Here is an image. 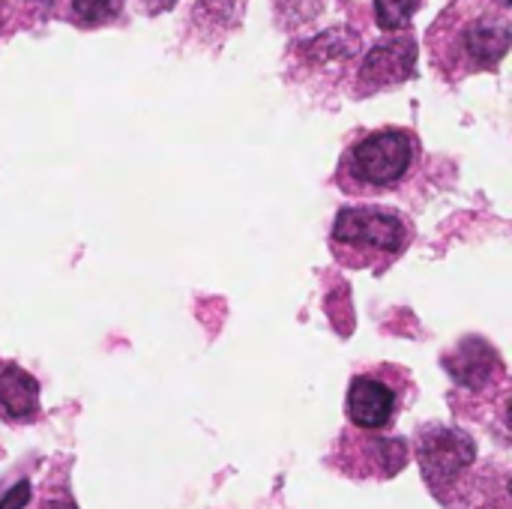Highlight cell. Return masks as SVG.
<instances>
[{"label":"cell","mask_w":512,"mask_h":509,"mask_svg":"<svg viewBox=\"0 0 512 509\" xmlns=\"http://www.w3.org/2000/svg\"><path fill=\"white\" fill-rule=\"evenodd\" d=\"M414 162V138L402 129H381L360 138L351 147L348 168L360 183L393 186L399 183Z\"/></svg>","instance_id":"1"},{"label":"cell","mask_w":512,"mask_h":509,"mask_svg":"<svg viewBox=\"0 0 512 509\" xmlns=\"http://www.w3.org/2000/svg\"><path fill=\"white\" fill-rule=\"evenodd\" d=\"M333 240L339 246H348L354 252H375L384 258H393L405 249L408 243V228L405 222L378 207H348L339 213L333 225Z\"/></svg>","instance_id":"2"},{"label":"cell","mask_w":512,"mask_h":509,"mask_svg":"<svg viewBox=\"0 0 512 509\" xmlns=\"http://www.w3.org/2000/svg\"><path fill=\"white\" fill-rule=\"evenodd\" d=\"M417 459L423 468V477L432 489H447L465 468H471V462L477 459V447L474 438L465 435L462 429H429L420 438L417 447Z\"/></svg>","instance_id":"3"},{"label":"cell","mask_w":512,"mask_h":509,"mask_svg":"<svg viewBox=\"0 0 512 509\" xmlns=\"http://www.w3.org/2000/svg\"><path fill=\"white\" fill-rule=\"evenodd\" d=\"M414 66H417V42L411 36L381 42L366 54L360 66V90L375 93L381 87L402 84L414 75Z\"/></svg>","instance_id":"4"},{"label":"cell","mask_w":512,"mask_h":509,"mask_svg":"<svg viewBox=\"0 0 512 509\" xmlns=\"http://www.w3.org/2000/svg\"><path fill=\"white\" fill-rule=\"evenodd\" d=\"M396 414V393L390 384L360 375L348 387V417L357 429H384Z\"/></svg>","instance_id":"5"},{"label":"cell","mask_w":512,"mask_h":509,"mask_svg":"<svg viewBox=\"0 0 512 509\" xmlns=\"http://www.w3.org/2000/svg\"><path fill=\"white\" fill-rule=\"evenodd\" d=\"M444 369L453 375L456 384L468 390H483L498 372V354L492 345L474 336V339H465L450 357H444Z\"/></svg>","instance_id":"6"},{"label":"cell","mask_w":512,"mask_h":509,"mask_svg":"<svg viewBox=\"0 0 512 509\" xmlns=\"http://www.w3.org/2000/svg\"><path fill=\"white\" fill-rule=\"evenodd\" d=\"M39 408V384L15 363H0V411L12 420H27Z\"/></svg>","instance_id":"7"},{"label":"cell","mask_w":512,"mask_h":509,"mask_svg":"<svg viewBox=\"0 0 512 509\" xmlns=\"http://www.w3.org/2000/svg\"><path fill=\"white\" fill-rule=\"evenodd\" d=\"M462 45L468 57L477 60V66H495L510 51V27L507 24H471L462 36Z\"/></svg>","instance_id":"8"},{"label":"cell","mask_w":512,"mask_h":509,"mask_svg":"<svg viewBox=\"0 0 512 509\" xmlns=\"http://www.w3.org/2000/svg\"><path fill=\"white\" fill-rule=\"evenodd\" d=\"M414 12H417V0H375V18L381 30L408 27Z\"/></svg>","instance_id":"9"},{"label":"cell","mask_w":512,"mask_h":509,"mask_svg":"<svg viewBox=\"0 0 512 509\" xmlns=\"http://www.w3.org/2000/svg\"><path fill=\"white\" fill-rule=\"evenodd\" d=\"M372 447H375V456H378L384 474H399V471L405 468V462H408V447H405V441H399V438H381V441H375Z\"/></svg>","instance_id":"10"},{"label":"cell","mask_w":512,"mask_h":509,"mask_svg":"<svg viewBox=\"0 0 512 509\" xmlns=\"http://www.w3.org/2000/svg\"><path fill=\"white\" fill-rule=\"evenodd\" d=\"M72 9L84 24H102L117 15L120 0H72Z\"/></svg>","instance_id":"11"},{"label":"cell","mask_w":512,"mask_h":509,"mask_svg":"<svg viewBox=\"0 0 512 509\" xmlns=\"http://www.w3.org/2000/svg\"><path fill=\"white\" fill-rule=\"evenodd\" d=\"M30 504V480H18L3 498H0V509H24Z\"/></svg>","instance_id":"12"},{"label":"cell","mask_w":512,"mask_h":509,"mask_svg":"<svg viewBox=\"0 0 512 509\" xmlns=\"http://www.w3.org/2000/svg\"><path fill=\"white\" fill-rule=\"evenodd\" d=\"M144 3H147V9H150V12H162V9H168L174 0H144Z\"/></svg>","instance_id":"13"},{"label":"cell","mask_w":512,"mask_h":509,"mask_svg":"<svg viewBox=\"0 0 512 509\" xmlns=\"http://www.w3.org/2000/svg\"><path fill=\"white\" fill-rule=\"evenodd\" d=\"M45 509H75V507H72L69 501H60V504H48Z\"/></svg>","instance_id":"14"},{"label":"cell","mask_w":512,"mask_h":509,"mask_svg":"<svg viewBox=\"0 0 512 509\" xmlns=\"http://www.w3.org/2000/svg\"><path fill=\"white\" fill-rule=\"evenodd\" d=\"M501 3H510V0H501Z\"/></svg>","instance_id":"15"}]
</instances>
